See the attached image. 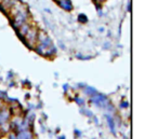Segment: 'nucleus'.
Instances as JSON below:
<instances>
[{
  "label": "nucleus",
  "instance_id": "obj_4",
  "mask_svg": "<svg viewBox=\"0 0 158 139\" xmlns=\"http://www.w3.org/2000/svg\"><path fill=\"white\" fill-rule=\"evenodd\" d=\"M82 92H84V95H88L89 97L93 96V95H95L96 93H98V91L94 89V87L92 86H89V85H84V87H82Z\"/></svg>",
  "mask_w": 158,
  "mask_h": 139
},
{
  "label": "nucleus",
  "instance_id": "obj_19",
  "mask_svg": "<svg viewBox=\"0 0 158 139\" xmlns=\"http://www.w3.org/2000/svg\"><path fill=\"white\" fill-rule=\"evenodd\" d=\"M67 89H68V85H67V84H64V85H63V90L67 91Z\"/></svg>",
  "mask_w": 158,
  "mask_h": 139
},
{
  "label": "nucleus",
  "instance_id": "obj_6",
  "mask_svg": "<svg viewBox=\"0 0 158 139\" xmlns=\"http://www.w3.org/2000/svg\"><path fill=\"white\" fill-rule=\"evenodd\" d=\"M31 138H33V135L28 130H22L16 136V139H31Z\"/></svg>",
  "mask_w": 158,
  "mask_h": 139
},
{
  "label": "nucleus",
  "instance_id": "obj_14",
  "mask_svg": "<svg viewBox=\"0 0 158 139\" xmlns=\"http://www.w3.org/2000/svg\"><path fill=\"white\" fill-rule=\"evenodd\" d=\"M76 57H78L79 59H89V58H91L90 56H84V55H81V54H77Z\"/></svg>",
  "mask_w": 158,
  "mask_h": 139
},
{
  "label": "nucleus",
  "instance_id": "obj_3",
  "mask_svg": "<svg viewBox=\"0 0 158 139\" xmlns=\"http://www.w3.org/2000/svg\"><path fill=\"white\" fill-rule=\"evenodd\" d=\"M55 2L58 3L59 7H60L61 9L64 10V11L70 12V11H73V9H74V5H73L70 0H56Z\"/></svg>",
  "mask_w": 158,
  "mask_h": 139
},
{
  "label": "nucleus",
  "instance_id": "obj_18",
  "mask_svg": "<svg viewBox=\"0 0 158 139\" xmlns=\"http://www.w3.org/2000/svg\"><path fill=\"white\" fill-rule=\"evenodd\" d=\"M98 30L100 31V33H104V30H105V29H104V27H99Z\"/></svg>",
  "mask_w": 158,
  "mask_h": 139
},
{
  "label": "nucleus",
  "instance_id": "obj_21",
  "mask_svg": "<svg viewBox=\"0 0 158 139\" xmlns=\"http://www.w3.org/2000/svg\"><path fill=\"white\" fill-rule=\"evenodd\" d=\"M45 11L48 12V13H51V10H50V9H47V8H46V9H45Z\"/></svg>",
  "mask_w": 158,
  "mask_h": 139
},
{
  "label": "nucleus",
  "instance_id": "obj_16",
  "mask_svg": "<svg viewBox=\"0 0 158 139\" xmlns=\"http://www.w3.org/2000/svg\"><path fill=\"white\" fill-rule=\"evenodd\" d=\"M3 98H7V94H5V92L0 91V100H3Z\"/></svg>",
  "mask_w": 158,
  "mask_h": 139
},
{
  "label": "nucleus",
  "instance_id": "obj_9",
  "mask_svg": "<svg viewBox=\"0 0 158 139\" xmlns=\"http://www.w3.org/2000/svg\"><path fill=\"white\" fill-rule=\"evenodd\" d=\"M106 121H107L108 123V126H110V130H112L113 133H115V121H114V119L110 116V114H106Z\"/></svg>",
  "mask_w": 158,
  "mask_h": 139
},
{
  "label": "nucleus",
  "instance_id": "obj_22",
  "mask_svg": "<svg viewBox=\"0 0 158 139\" xmlns=\"http://www.w3.org/2000/svg\"><path fill=\"white\" fill-rule=\"evenodd\" d=\"M0 2H1V0H0Z\"/></svg>",
  "mask_w": 158,
  "mask_h": 139
},
{
  "label": "nucleus",
  "instance_id": "obj_1",
  "mask_svg": "<svg viewBox=\"0 0 158 139\" xmlns=\"http://www.w3.org/2000/svg\"><path fill=\"white\" fill-rule=\"evenodd\" d=\"M39 33V29L37 28L36 26H33L31 25L29 30L27 31V33L24 36L25 37V40H26V47H33L34 45L37 43V36H38Z\"/></svg>",
  "mask_w": 158,
  "mask_h": 139
},
{
  "label": "nucleus",
  "instance_id": "obj_20",
  "mask_svg": "<svg viewBox=\"0 0 158 139\" xmlns=\"http://www.w3.org/2000/svg\"><path fill=\"white\" fill-rule=\"evenodd\" d=\"M59 44H60V47H62V49H63V50H64V49H65V45H64V44H63V43H62V42H61V41H60V42H59Z\"/></svg>",
  "mask_w": 158,
  "mask_h": 139
},
{
  "label": "nucleus",
  "instance_id": "obj_10",
  "mask_svg": "<svg viewBox=\"0 0 158 139\" xmlns=\"http://www.w3.org/2000/svg\"><path fill=\"white\" fill-rule=\"evenodd\" d=\"M78 21L81 24H86L87 22H88V17H87L84 14H79L78 15Z\"/></svg>",
  "mask_w": 158,
  "mask_h": 139
},
{
  "label": "nucleus",
  "instance_id": "obj_23",
  "mask_svg": "<svg viewBox=\"0 0 158 139\" xmlns=\"http://www.w3.org/2000/svg\"><path fill=\"white\" fill-rule=\"evenodd\" d=\"M54 1H56V0H54Z\"/></svg>",
  "mask_w": 158,
  "mask_h": 139
},
{
  "label": "nucleus",
  "instance_id": "obj_17",
  "mask_svg": "<svg viewBox=\"0 0 158 139\" xmlns=\"http://www.w3.org/2000/svg\"><path fill=\"white\" fill-rule=\"evenodd\" d=\"M103 47H104V49H106V47H107V49H110V42H105L103 44Z\"/></svg>",
  "mask_w": 158,
  "mask_h": 139
},
{
  "label": "nucleus",
  "instance_id": "obj_8",
  "mask_svg": "<svg viewBox=\"0 0 158 139\" xmlns=\"http://www.w3.org/2000/svg\"><path fill=\"white\" fill-rule=\"evenodd\" d=\"M56 52H58V49L52 44L51 47H49L48 49H47V53H46V56L45 57H53L55 54H56Z\"/></svg>",
  "mask_w": 158,
  "mask_h": 139
},
{
  "label": "nucleus",
  "instance_id": "obj_2",
  "mask_svg": "<svg viewBox=\"0 0 158 139\" xmlns=\"http://www.w3.org/2000/svg\"><path fill=\"white\" fill-rule=\"evenodd\" d=\"M90 103L93 104L94 106L100 107V108H105L110 104V99L105 95L101 94V93H96L95 95L90 97Z\"/></svg>",
  "mask_w": 158,
  "mask_h": 139
},
{
  "label": "nucleus",
  "instance_id": "obj_11",
  "mask_svg": "<svg viewBox=\"0 0 158 139\" xmlns=\"http://www.w3.org/2000/svg\"><path fill=\"white\" fill-rule=\"evenodd\" d=\"M75 100H76V103L79 106H84V100L82 98H80V97H75Z\"/></svg>",
  "mask_w": 158,
  "mask_h": 139
},
{
  "label": "nucleus",
  "instance_id": "obj_15",
  "mask_svg": "<svg viewBox=\"0 0 158 139\" xmlns=\"http://www.w3.org/2000/svg\"><path fill=\"white\" fill-rule=\"evenodd\" d=\"M120 107H121V108H128V107H129V103L122 102L121 104H120Z\"/></svg>",
  "mask_w": 158,
  "mask_h": 139
},
{
  "label": "nucleus",
  "instance_id": "obj_13",
  "mask_svg": "<svg viewBox=\"0 0 158 139\" xmlns=\"http://www.w3.org/2000/svg\"><path fill=\"white\" fill-rule=\"evenodd\" d=\"M82 111V113H84L86 116H92V112L91 111H89V110H87V109H81L80 110V112Z\"/></svg>",
  "mask_w": 158,
  "mask_h": 139
},
{
  "label": "nucleus",
  "instance_id": "obj_12",
  "mask_svg": "<svg viewBox=\"0 0 158 139\" xmlns=\"http://www.w3.org/2000/svg\"><path fill=\"white\" fill-rule=\"evenodd\" d=\"M105 1H106V0H93V2L95 3L96 5H98V7H96V8H98V10L101 9V5H102L103 2H105Z\"/></svg>",
  "mask_w": 158,
  "mask_h": 139
},
{
  "label": "nucleus",
  "instance_id": "obj_7",
  "mask_svg": "<svg viewBox=\"0 0 158 139\" xmlns=\"http://www.w3.org/2000/svg\"><path fill=\"white\" fill-rule=\"evenodd\" d=\"M35 49H36V52L38 53L39 55H41V56H46L47 49H48L47 47H45V45H42V44H37L36 47H35Z\"/></svg>",
  "mask_w": 158,
  "mask_h": 139
},
{
  "label": "nucleus",
  "instance_id": "obj_5",
  "mask_svg": "<svg viewBox=\"0 0 158 139\" xmlns=\"http://www.w3.org/2000/svg\"><path fill=\"white\" fill-rule=\"evenodd\" d=\"M31 24L29 23H24L23 25H22L21 27L19 28V33H17V35H22V36H25L27 33V31L29 30V28H31Z\"/></svg>",
  "mask_w": 158,
  "mask_h": 139
}]
</instances>
